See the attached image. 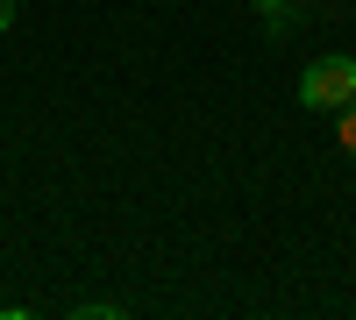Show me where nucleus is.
I'll return each instance as SVG.
<instances>
[{
  "label": "nucleus",
  "mask_w": 356,
  "mask_h": 320,
  "mask_svg": "<svg viewBox=\"0 0 356 320\" xmlns=\"http://www.w3.org/2000/svg\"><path fill=\"white\" fill-rule=\"evenodd\" d=\"M257 15H264V28H271V36H285V0H257Z\"/></svg>",
  "instance_id": "nucleus-3"
},
{
  "label": "nucleus",
  "mask_w": 356,
  "mask_h": 320,
  "mask_svg": "<svg viewBox=\"0 0 356 320\" xmlns=\"http://www.w3.org/2000/svg\"><path fill=\"white\" fill-rule=\"evenodd\" d=\"M300 100L314 114H342L356 100V57H314L307 78H300Z\"/></svg>",
  "instance_id": "nucleus-1"
},
{
  "label": "nucleus",
  "mask_w": 356,
  "mask_h": 320,
  "mask_svg": "<svg viewBox=\"0 0 356 320\" xmlns=\"http://www.w3.org/2000/svg\"><path fill=\"white\" fill-rule=\"evenodd\" d=\"M335 135H342V150H349V157H356V100H349V107H342V114H335Z\"/></svg>",
  "instance_id": "nucleus-2"
},
{
  "label": "nucleus",
  "mask_w": 356,
  "mask_h": 320,
  "mask_svg": "<svg viewBox=\"0 0 356 320\" xmlns=\"http://www.w3.org/2000/svg\"><path fill=\"white\" fill-rule=\"evenodd\" d=\"M8 22H15V0H0V28H8Z\"/></svg>",
  "instance_id": "nucleus-4"
},
{
  "label": "nucleus",
  "mask_w": 356,
  "mask_h": 320,
  "mask_svg": "<svg viewBox=\"0 0 356 320\" xmlns=\"http://www.w3.org/2000/svg\"><path fill=\"white\" fill-rule=\"evenodd\" d=\"M300 8H314V0H300Z\"/></svg>",
  "instance_id": "nucleus-5"
}]
</instances>
